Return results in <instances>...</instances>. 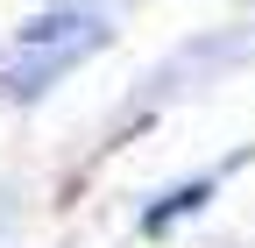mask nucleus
<instances>
[{"mask_svg": "<svg viewBox=\"0 0 255 248\" xmlns=\"http://www.w3.org/2000/svg\"><path fill=\"white\" fill-rule=\"evenodd\" d=\"M199 206H206V184H184V192H170V199L156 206V213H149L142 227H149V234H163V227L177 220V213H199Z\"/></svg>", "mask_w": 255, "mask_h": 248, "instance_id": "1", "label": "nucleus"}]
</instances>
